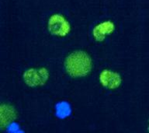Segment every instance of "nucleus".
I'll return each instance as SVG.
<instances>
[{
	"label": "nucleus",
	"mask_w": 149,
	"mask_h": 133,
	"mask_svg": "<svg viewBox=\"0 0 149 133\" xmlns=\"http://www.w3.org/2000/svg\"><path fill=\"white\" fill-rule=\"evenodd\" d=\"M92 68L93 61L86 51H73L65 58V71L70 76L73 78L88 76L91 72Z\"/></svg>",
	"instance_id": "nucleus-1"
},
{
	"label": "nucleus",
	"mask_w": 149,
	"mask_h": 133,
	"mask_svg": "<svg viewBox=\"0 0 149 133\" xmlns=\"http://www.w3.org/2000/svg\"><path fill=\"white\" fill-rule=\"evenodd\" d=\"M47 28L51 34L65 37L71 31V25L65 16L59 13L51 15L47 22Z\"/></svg>",
	"instance_id": "nucleus-2"
},
{
	"label": "nucleus",
	"mask_w": 149,
	"mask_h": 133,
	"mask_svg": "<svg viewBox=\"0 0 149 133\" xmlns=\"http://www.w3.org/2000/svg\"><path fill=\"white\" fill-rule=\"evenodd\" d=\"M23 79L25 83L31 87L43 86L49 79L48 69L45 67L29 69L23 72Z\"/></svg>",
	"instance_id": "nucleus-3"
},
{
	"label": "nucleus",
	"mask_w": 149,
	"mask_h": 133,
	"mask_svg": "<svg viewBox=\"0 0 149 133\" xmlns=\"http://www.w3.org/2000/svg\"><path fill=\"white\" fill-rule=\"evenodd\" d=\"M99 79L103 87L109 90L118 88L122 83V78L118 72L109 69H104L100 72Z\"/></svg>",
	"instance_id": "nucleus-4"
},
{
	"label": "nucleus",
	"mask_w": 149,
	"mask_h": 133,
	"mask_svg": "<svg viewBox=\"0 0 149 133\" xmlns=\"http://www.w3.org/2000/svg\"><path fill=\"white\" fill-rule=\"evenodd\" d=\"M17 111L12 104L6 103L0 104V129L8 128L16 119Z\"/></svg>",
	"instance_id": "nucleus-5"
},
{
	"label": "nucleus",
	"mask_w": 149,
	"mask_h": 133,
	"mask_svg": "<svg viewBox=\"0 0 149 133\" xmlns=\"http://www.w3.org/2000/svg\"><path fill=\"white\" fill-rule=\"evenodd\" d=\"M115 28V24L112 21H103L94 27L93 29V36L96 41H103L107 36L114 32Z\"/></svg>",
	"instance_id": "nucleus-6"
},
{
	"label": "nucleus",
	"mask_w": 149,
	"mask_h": 133,
	"mask_svg": "<svg viewBox=\"0 0 149 133\" xmlns=\"http://www.w3.org/2000/svg\"><path fill=\"white\" fill-rule=\"evenodd\" d=\"M148 131H149V123H148Z\"/></svg>",
	"instance_id": "nucleus-7"
}]
</instances>
